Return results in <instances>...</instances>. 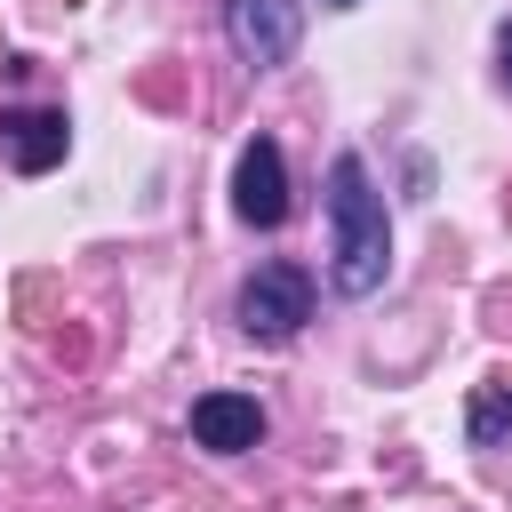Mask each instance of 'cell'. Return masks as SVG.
Returning <instances> with one entry per match:
<instances>
[{"label":"cell","instance_id":"8","mask_svg":"<svg viewBox=\"0 0 512 512\" xmlns=\"http://www.w3.org/2000/svg\"><path fill=\"white\" fill-rule=\"evenodd\" d=\"M496 56H504L496 72H504V88H512V24H504V40H496Z\"/></svg>","mask_w":512,"mask_h":512},{"label":"cell","instance_id":"5","mask_svg":"<svg viewBox=\"0 0 512 512\" xmlns=\"http://www.w3.org/2000/svg\"><path fill=\"white\" fill-rule=\"evenodd\" d=\"M192 440H200L208 456H248V448L264 440V408H256L248 392H200V400H192Z\"/></svg>","mask_w":512,"mask_h":512},{"label":"cell","instance_id":"2","mask_svg":"<svg viewBox=\"0 0 512 512\" xmlns=\"http://www.w3.org/2000/svg\"><path fill=\"white\" fill-rule=\"evenodd\" d=\"M312 320V272L304 264H256L240 280V328L256 344H288Z\"/></svg>","mask_w":512,"mask_h":512},{"label":"cell","instance_id":"7","mask_svg":"<svg viewBox=\"0 0 512 512\" xmlns=\"http://www.w3.org/2000/svg\"><path fill=\"white\" fill-rule=\"evenodd\" d=\"M464 432H472V448H504V440H512V384H504V376L472 392V416H464Z\"/></svg>","mask_w":512,"mask_h":512},{"label":"cell","instance_id":"4","mask_svg":"<svg viewBox=\"0 0 512 512\" xmlns=\"http://www.w3.org/2000/svg\"><path fill=\"white\" fill-rule=\"evenodd\" d=\"M232 216L256 224V232H272V224L288 216V160H280L272 136H256V144L240 152V168H232Z\"/></svg>","mask_w":512,"mask_h":512},{"label":"cell","instance_id":"9","mask_svg":"<svg viewBox=\"0 0 512 512\" xmlns=\"http://www.w3.org/2000/svg\"><path fill=\"white\" fill-rule=\"evenodd\" d=\"M328 8H360V0H328Z\"/></svg>","mask_w":512,"mask_h":512},{"label":"cell","instance_id":"6","mask_svg":"<svg viewBox=\"0 0 512 512\" xmlns=\"http://www.w3.org/2000/svg\"><path fill=\"white\" fill-rule=\"evenodd\" d=\"M0 128H8V160H16L24 176L56 168L64 144H72V120H64V112H16V120H0Z\"/></svg>","mask_w":512,"mask_h":512},{"label":"cell","instance_id":"3","mask_svg":"<svg viewBox=\"0 0 512 512\" xmlns=\"http://www.w3.org/2000/svg\"><path fill=\"white\" fill-rule=\"evenodd\" d=\"M224 32H232V48H240L256 72H272V64L296 56L304 8H296V0H224Z\"/></svg>","mask_w":512,"mask_h":512},{"label":"cell","instance_id":"1","mask_svg":"<svg viewBox=\"0 0 512 512\" xmlns=\"http://www.w3.org/2000/svg\"><path fill=\"white\" fill-rule=\"evenodd\" d=\"M392 272V224H384V192L368 184L360 152L328 160V280L336 296H376Z\"/></svg>","mask_w":512,"mask_h":512}]
</instances>
